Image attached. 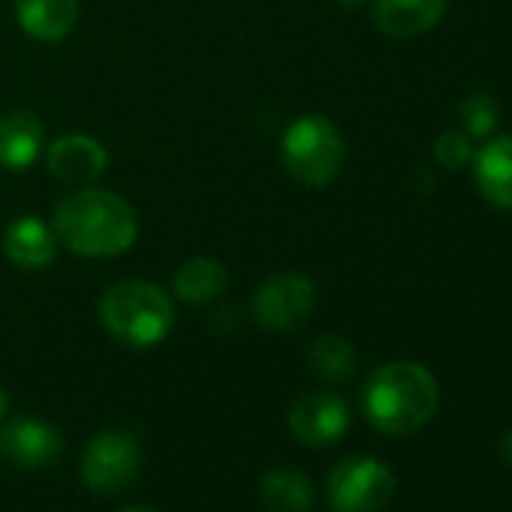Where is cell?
<instances>
[{
    "label": "cell",
    "mask_w": 512,
    "mask_h": 512,
    "mask_svg": "<svg viewBox=\"0 0 512 512\" xmlns=\"http://www.w3.org/2000/svg\"><path fill=\"white\" fill-rule=\"evenodd\" d=\"M446 13V0H377L371 19L386 37L410 40L437 28Z\"/></svg>",
    "instance_id": "obj_13"
},
{
    "label": "cell",
    "mask_w": 512,
    "mask_h": 512,
    "mask_svg": "<svg viewBox=\"0 0 512 512\" xmlns=\"http://www.w3.org/2000/svg\"><path fill=\"white\" fill-rule=\"evenodd\" d=\"M100 326L112 341L130 350H148L166 341L175 326L172 296L151 281H118L97 305Z\"/></svg>",
    "instance_id": "obj_3"
},
{
    "label": "cell",
    "mask_w": 512,
    "mask_h": 512,
    "mask_svg": "<svg viewBox=\"0 0 512 512\" xmlns=\"http://www.w3.org/2000/svg\"><path fill=\"white\" fill-rule=\"evenodd\" d=\"M395 485L398 482L389 464L368 455H353L332 467L326 494L335 512H380L392 503Z\"/></svg>",
    "instance_id": "obj_5"
},
{
    "label": "cell",
    "mask_w": 512,
    "mask_h": 512,
    "mask_svg": "<svg viewBox=\"0 0 512 512\" xmlns=\"http://www.w3.org/2000/svg\"><path fill=\"white\" fill-rule=\"evenodd\" d=\"M497 449H500V458L512 467V428H509V431H503V437H500Z\"/></svg>",
    "instance_id": "obj_21"
},
{
    "label": "cell",
    "mask_w": 512,
    "mask_h": 512,
    "mask_svg": "<svg viewBox=\"0 0 512 512\" xmlns=\"http://www.w3.org/2000/svg\"><path fill=\"white\" fill-rule=\"evenodd\" d=\"M61 431L37 416H22L0 428V452L22 470H43L61 458Z\"/></svg>",
    "instance_id": "obj_9"
},
{
    "label": "cell",
    "mask_w": 512,
    "mask_h": 512,
    "mask_svg": "<svg viewBox=\"0 0 512 512\" xmlns=\"http://www.w3.org/2000/svg\"><path fill=\"white\" fill-rule=\"evenodd\" d=\"M281 160L293 181L305 187H326L344 169V133L326 115H299L281 136Z\"/></svg>",
    "instance_id": "obj_4"
},
{
    "label": "cell",
    "mask_w": 512,
    "mask_h": 512,
    "mask_svg": "<svg viewBox=\"0 0 512 512\" xmlns=\"http://www.w3.org/2000/svg\"><path fill=\"white\" fill-rule=\"evenodd\" d=\"M350 428V407L335 392H305L290 410V431L305 446H329Z\"/></svg>",
    "instance_id": "obj_8"
},
{
    "label": "cell",
    "mask_w": 512,
    "mask_h": 512,
    "mask_svg": "<svg viewBox=\"0 0 512 512\" xmlns=\"http://www.w3.org/2000/svg\"><path fill=\"white\" fill-rule=\"evenodd\" d=\"M473 178L488 205L512 211V136L488 139L473 154Z\"/></svg>",
    "instance_id": "obj_14"
},
{
    "label": "cell",
    "mask_w": 512,
    "mask_h": 512,
    "mask_svg": "<svg viewBox=\"0 0 512 512\" xmlns=\"http://www.w3.org/2000/svg\"><path fill=\"white\" fill-rule=\"evenodd\" d=\"M7 410H10V395H7L4 389H0V422L7 419Z\"/></svg>",
    "instance_id": "obj_22"
},
{
    "label": "cell",
    "mask_w": 512,
    "mask_h": 512,
    "mask_svg": "<svg viewBox=\"0 0 512 512\" xmlns=\"http://www.w3.org/2000/svg\"><path fill=\"white\" fill-rule=\"evenodd\" d=\"M229 275L226 266L220 260H211V256H190L175 269L172 278V296L187 302V305H205L214 302L226 293Z\"/></svg>",
    "instance_id": "obj_16"
},
{
    "label": "cell",
    "mask_w": 512,
    "mask_h": 512,
    "mask_svg": "<svg viewBox=\"0 0 512 512\" xmlns=\"http://www.w3.org/2000/svg\"><path fill=\"white\" fill-rule=\"evenodd\" d=\"M142 467V452L133 434L109 428L88 440L82 452V479L97 494L124 491Z\"/></svg>",
    "instance_id": "obj_7"
},
{
    "label": "cell",
    "mask_w": 512,
    "mask_h": 512,
    "mask_svg": "<svg viewBox=\"0 0 512 512\" xmlns=\"http://www.w3.org/2000/svg\"><path fill=\"white\" fill-rule=\"evenodd\" d=\"M317 305V287L299 272H281L266 278L250 299L253 323L263 332L281 335L308 323Z\"/></svg>",
    "instance_id": "obj_6"
},
{
    "label": "cell",
    "mask_w": 512,
    "mask_h": 512,
    "mask_svg": "<svg viewBox=\"0 0 512 512\" xmlns=\"http://www.w3.org/2000/svg\"><path fill=\"white\" fill-rule=\"evenodd\" d=\"M4 253L22 272H43L58 256L55 229L37 214H19L4 229Z\"/></svg>",
    "instance_id": "obj_11"
},
{
    "label": "cell",
    "mask_w": 512,
    "mask_h": 512,
    "mask_svg": "<svg viewBox=\"0 0 512 512\" xmlns=\"http://www.w3.org/2000/svg\"><path fill=\"white\" fill-rule=\"evenodd\" d=\"M458 118L464 124V133L470 139H482V136H491V130L497 127L500 121V106L491 94H470L461 109H458Z\"/></svg>",
    "instance_id": "obj_19"
},
{
    "label": "cell",
    "mask_w": 512,
    "mask_h": 512,
    "mask_svg": "<svg viewBox=\"0 0 512 512\" xmlns=\"http://www.w3.org/2000/svg\"><path fill=\"white\" fill-rule=\"evenodd\" d=\"M16 19L28 37L58 43L70 37L79 22V0H16Z\"/></svg>",
    "instance_id": "obj_15"
},
{
    "label": "cell",
    "mask_w": 512,
    "mask_h": 512,
    "mask_svg": "<svg viewBox=\"0 0 512 512\" xmlns=\"http://www.w3.org/2000/svg\"><path fill=\"white\" fill-rule=\"evenodd\" d=\"M308 365L323 380H347L356 371V350L341 335H320L308 350Z\"/></svg>",
    "instance_id": "obj_18"
},
{
    "label": "cell",
    "mask_w": 512,
    "mask_h": 512,
    "mask_svg": "<svg viewBox=\"0 0 512 512\" xmlns=\"http://www.w3.org/2000/svg\"><path fill=\"white\" fill-rule=\"evenodd\" d=\"M440 389L434 374L419 362H386L365 380L362 410L368 422L389 437L416 434L437 413Z\"/></svg>",
    "instance_id": "obj_2"
},
{
    "label": "cell",
    "mask_w": 512,
    "mask_h": 512,
    "mask_svg": "<svg viewBox=\"0 0 512 512\" xmlns=\"http://www.w3.org/2000/svg\"><path fill=\"white\" fill-rule=\"evenodd\" d=\"M338 7H344V10H356L359 4H365V0H335Z\"/></svg>",
    "instance_id": "obj_23"
},
{
    "label": "cell",
    "mask_w": 512,
    "mask_h": 512,
    "mask_svg": "<svg viewBox=\"0 0 512 512\" xmlns=\"http://www.w3.org/2000/svg\"><path fill=\"white\" fill-rule=\"evenodd\" d=\"M118 512H157L151 506H127V509H118Z\"/></svg>",
    "instance_id": "obj_24"
},
{
    "label": "cell",
    "mask_w": 512,
    "mask_h": 512,
    "mask_svg": "<svg viewBox=\"0 0 512 512\" xmlns=\"http://www.w3.org/2000/svg\"><path fill=\"white\" fill-rule=\"evenodd\" d=\"M46 148V127L34 112L16 109L0 115V169L25 172Z\"/></svg>",
    "instance_id": "obj_12"
},
{
    "label": "cell",
    "mask_w": 512,
    "mask_h": 512,
    "mask_svg": "<svg viewBox=\"0 0 512 512\" xmlns=\"http://www.w3.org/2000/svg\"><path fill=\"white\" fill-rule=\"evenodd\" d=\"M260 500L269 512H308L314 503V488L302 470L275 467L260 479Z\"/></svg>",
    "instance_id": "obj_17"
},
{
    "label": "cell",
    "mask_w": 512,
    "mask_h": 512,
    "mask_svg": "<svg viewBox=\"0 0 512 512\" xmlns=\"http://www.w3.org/2000/svg\"><path fill=\"white\" fill-rule=\"evenodd\" d=\"M52 229L58 244L70 253L85 260H112L136 244L139 217L115 190L85 187L55 205Z\"/></svg>",
    "instance_id": "obj_1"
},
{
    "label": "cell",
    "mask_w": 512,
    "mask_h": 512,
    "mask_svg": "<svg viewBox=\"0 0 512 512\" xmlns=\"http://www.w3.org/2000/svg\"><path fill=\"white\" fill-rule=\"evenodd\" d=\"M46 166H49V175L64 184H91L106 175L109 151L100 139L88 133H67L49 145Z\"/></svg>",
    "instance_id": "obj_10"
},
{
    "label": "cell",
    "mask_w": 512,
    "mask_h": 512,
    "mask_svg": "<svg viewBox=\"0 0 512 512\" xmlns=\"http://www.w3.org/2000/svg\"><path fill=\"white\" fill-rule=\"evenodd\" d=\"M434 157L443 169L461 172L473 163V139L461 130H443L434 142Z\"/></svg>",
    "instance_id": "obj_20"
}]
</instances>
